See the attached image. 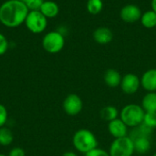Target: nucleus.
<instances>
[{"label": "nucleus", "mask_w": 156, "mask_h": 156, "mask_svg": "<svg viewBox=\"0 0 156 156\" xmlns=\"http://www.w3.org/2000/svg\"><path fill=\"white\" fill-rule=\"evenodd\" d=\"M62 156H78V154L74 152H66L62 154Z\"/></svg>", "instance_id": "27"}, {"label": "nucleus", "mask_w": 156, "mask_h": 156, "mask_svg": "<svg viewBox=\"0 0 156 156\" xmlns=\"http://www.w3.org/2000/svg\"><path fill=\"white\" fill-rule=\"evenodd\" d=\"M85 156H110L109 152H106L105 150L101 149V148H95L92 151L85 154Z\"/></svg>", "instance_id": "25"}, {"label": "nucleus", "mask_w": 156, "mask_h": 156, "mask_svg": "<svg viewBox=\"0 0 156 156\" xmlns=\"http://www.w3.org/2000/svg\"><path fill=\"white\" fill-rule=\"evenodd\" d=\"M108 132L114 139L126 137L128 136V126L121 118H118L108 122Z\"/></svg>", "instance_id": "10"}, {"label": "nucleus", "mask_w": 156, "mask_h": 156, "mask_svg": "<svg viewBox=\"0 0 156 156\" xmlns=\"http://www.w3.org/2000/svg\"><path fill=\"white\" fill-rule=\"evenodd\" d=\"M100 116H101V120H103L104 122H110L119 118L120 112L118 111V109L115 106H113V105H107V106L103 107L101 110Z\"/></svg>", "instance_id": "17"}, {"label": "nucleus", "mask_w": 156, "mask_h": 156, "mask_svg": "<svg viewBox=\"0 0 156 156\" xmlns=\"http://www.w3.org/2000/svg\"><path fill=\"white\" fill-rule=\"evenodd\" d=\"M133 141L134 144V150L136 153L144 154L150 151L152 144L149 137H137L133 139Z\"/></svg>", "instance_id": "16"}, {"label": "nucleus", "mask_w": 156, "mask_h": 156, "mask_svg": "<svg viewBox=\"0 0 156 156\" xmlns=\"http://www.w3.org/2000/svg\"><path fill=\"white\" fill-rule=\"evenodd\" d=\"M14 140V134L12 131L6 127L0 128V144L3 146H7L12 144Z\"/></svg>", "instance_id": "19"}, {"label": "nucleus", "mask_w": 156, "mask_h": 156, "mask_svg": "<svg viewBox=\"0 0 156 156\" xmlns=\"http://www.w3.org/2000/svg\"><path fill=\"white\" fill-rule=\"evenodd\" d=\"M45 0H24L23 3L28 8L29 11L32 10H39L40 6L44 3Z\"/></svg>", "instance_id": "22"}, {"label": "nucleus", "mask_w": 156, "mask_h": 156, "mask_svg": "<svg viewBox=\"0 0 156 156\" xmlns=\"http://www.w3.org/2000/svg\"><path fill=\"white\" fill-rule=\"evenodd\" d=\"M122 76L115 69H108L103 75L105 84L110 88H117L121 85Z\"/></svg>", "instance_id": "13"}, {"label": "nucleus", "mask_w": 156, "mask_h": 156, "mask_svg": "<svg viewBox=\"0 0 156 156\" xmlns=\"http://www.w3.org/2000/svg\"><path fill=\"white\" fill-rule=\"evenodd\" d=\"M151 5H152V9L156 13V0H152Z\"/></svg>", "instance_id": "28"}, {"label": "nucleus", "mask_w": 156, "mask_h": 156, "mask_svg": "<svg viewBox=\"0 0 156 156\" xmlns=\"http://www.w3.org/2000/svg\"><path fill=\"white\" fill-rule=\"evenodd\" d=\"M120 87L123 93L128 95L134 94L141 87V79L134 73H127L122 76Z\"/></svg>", "instance_id": "8"}, {"label": "nucleus", "mask_w": 156, "mask_h": 156, "mask_svg": "<svg viewBox=\"0 0 156 156\" xmlns=\"http://www.w3.org/2000/svg\"><path fill=\"white\" fill-rule=\"evenodd\" d=\"M0 156H6V155H5V154H0Z\"/></svg>", "instance_id": "29"}, {"label": "nucleus", "mask_w": 156, "mask_h": 156, "mask_svg": "<svg viewBox=\"0 0 156 156\" xmlns=\"http://www.w3.org/2000/svg\"><path fill=\"white\" fill-rule=\"evenodd\" d=\"M92 37L96 43L100 45H107L112 41L113 33L107 27H99L94 30Z\"/></svg>", "instance_id": "11"}, {"label": "nucleus", "mask_w": 156, "mask_h": 156, "mask_svg": "<svg viewBox=\"0 0 156 156\" xmlns=\"http://www.w3.org/2000/svg\"><path fill=\"white\" fill-rule=\"evenodd\" d=\"M143 13L141 8L134 4L125 5L120 12V16L122 20L125 23L133 24L141 19Z\"/></svg>", "instance_id": "9"}, {"label": "nucleus", "mask_w": 156, "mask_h": 156, "mask_svg": "<svg viewBox=\"0 0 156 156\" xmlns=\"http://www.w3.org/2000/svg\"><path fill=\"white\" fill-rule=\"evenodd\" d=\"M141 79V86L147 91H156V69L146 70Z\"/></svg>", "instance_id": "12"}, {"label": "nucleus", "mask_w": 156, "mask_h": 156, "mask_svg": "<svg viewBox=\"0 0 156 156\" xmlns=\"http://www.w3.org/2000/svg\"><path fill=\"white\" fill-rule=\"evenodd\" d=\"M153 156H156V153H155V154H154V155H153Z\"/></svg>", "instance_id": "30"}, {"label": "nucleus", "mask_w": 156, "mask_h": 156, "mask_svg": "<svg viewBox=\"0 0 156 156\" xmlns=\"http://www.w3.org/2000/svg\"><path fill=\"white\" fill-rule=\"evenodd\" d=\"M140 21L144 27L154 28L156 27V13L153 9L145 11L143 13Z\"/></svg>", "instance_id": "18"}, {"label": "nucleus", "mask_w": 156, "mask_h": 156, "mask_svg": "<svg viewBox=\"0 0 156 156\" xmlns=\"http://www.w3.org/2000/svg\"><path fill=\"white\" fill-rule=\"evenodd\" d=\"M103 9L102 0H88L87 1V10L90 15H99Z\"/></svg>", "instance_id": "20"}, {"label": "nucleus", "mask_w": 156, "mask_h": 156, "mask_svg": "<svg viewBox=\"0 0 156 156\" xmlns=\"http://www.w3.org/2000/svg\"><path fill=\"white\" fill-rule=\"evenodd\" d=\"M65 46V37L59 31H50L47 33L42 39L43 48L50 54L60 52Z\"/></svg>", "instance_id": "5"}, {"label": "nucleus", "mask_w": 156, "mask_h": 156, "mask_svg": "<svg viewBox=\"0 0 156 156\" xmlns=\"http://www.w3.org/2000/svg\"><path fill=\"white\" fill-rule=\"evenodd\" d=\"M72 144L78 152L84 154L97 148L99 145L97 137L88 129H80L77 131L73 135Z\"/></svg>", "instance_id": "2"}, {"label": "nucleus", "mask_w": 156, "mask_h": 156, "mask_svg": "<svg viewBox=\"0 0 156 156\" xmlns=\"http://www.w3.org/2000/svg\"><path fill=\"white\" fill-rule=\"evenodd\" d=\"M7 156H26V154L21 147H15L9 152Z\"/></svg>", "instance_id": "26"}, {"label": "nucleus", "mask_w": 156, "mask_h": 156, "mask_svg": "<svg viewBox=\"0 0 156 156\" xmlns=\"http://www.w3.org/2000/svg\"><path fill=\"white\" fill-rule=\"evenodd\" d=\"M8 46H9V43H8L7 38L2 33H0V56L4 55L7 51Z\"/></svg>", "instance_id": "23"}, {"label": "nucleus", "mask_w": 156, "mask_h": 156, "mask_svg": "<svg viewBox=\"0 0 156 156\" xmlns=\"http://www.w3.org/2000/svg\"><path fill=\"white\" fill-rule=\"evenodd\" d=\"M7 121V110L6 108L0 103V128L4 127Z\"/></svg>", "instance_id": "24"}, {"label": "nucleus", "mask_w": 156, "mask_h": 156, "mask_svg": "<svg viewBox=\"0 0 156 156\" xmlns=\"http://www.w3.org/2000/svg\"><path fill=\"white\" fill-rule=\"evenodd\" d=\"M143 122L153 130L156 129V112H145Z\"/></svg>", "instance_id": "21"}, {"label": "nucleus", "mask_w": 156, "mask_h": 156, "mask_svg": "<svg viewBox=\"0 0 156 156\" xmlns=\"http://www.w3.org/2000/svg\"><path fill=\"white\" fill-rule=\"evenodd\" d=\"M141 106L145 112H156V91L147 92L142 100Z\"/></svg>", "instance_id": "15"}, {"label": "nucleus", "mask_w": 156, "mask_h": 156, "mask_svg": "<svg viewBox=\"0 0 156 156\" xmlns=\"http://www.w3.org/2000/svg\"><path fill=\"white\" fill-rule=\"evenodd\" d=\"M83 101L81 98L74 93L69 94L63 101V110L69 116H76L81 112Z\"/></svg>", "instance_id": "7"}, {"label": "nucleus", "mask_w": 156, "mask_h": 156, "mask_svg": "<svg viewBox=\"0 0 156 156\" xmlns=\"http://www.w3.org/2000/svg\"><path fill=\"white\" fill-rule=\"evenodd\" d=\"M39 11L47 17L53 18L56 17L59 13V6L54 1H44L39 8Z\"/></svg>", "instance_id": "14"}, {"label": "nucleus", "mask_w": 156, "mask_h": 156, "mask_svg": "<svg viewBox=\"0 0 156 156\" xmlns=\"http://www.w3.org/2000/svg\"><path fill=\"white\" fill-rule=\"evenodd\" d=\"M24 24L30 32L40 34L47 28L48 18L39 10H32L28 12Z\"/></svg>", "instance_id": "6"}, {"label": "nucleus", "mask_w": 156, "mask_h": 156, "mask_svg": "<svg viewBox=\"0 0 156 156\" xmlns=\"http://www.w3.org/2000/svg\"><path fill=\"white\" fill-rule=\"evenodd\" d=\"M144 114L145 112L141 105L130 103L122 109L120 112V118L128 126V128H135L143 123Z\"/></svg>", "instance_id": "3"}, {"label": "nucleus", "mask_w": 156, "mask_h": 156, "mask_svg": "<svg viewBox=\"0 0 156 156\" xmlns=\"http://www.w3.org/2000/svg\"><path fill=\"white\" fill-rule=\"evenodd\" d=\"M134 153V144L130 136L114 139L109 149L110 156H133Z\"/></svg>", "instance_id": "4"}, {"label": "nucleus", "mask_w": 156, "mask_h": 156, "mask_svg": "<svg viewBox=\"0 0 156 156\" xmlns=\"http://www.w3.org/2000/svg\"><path fill=\"white\" fill-rule=\"evenodd\" d=\"M29 10L20 0H6L0 5V22L7 27H16L25 23Z\"/></svg>", "instance_id": "1"}]
</instances>
